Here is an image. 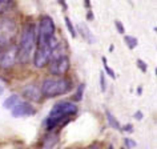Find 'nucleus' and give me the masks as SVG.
<instances>
[{"label": "nucleus", "instance_id": "obj_1", "mask_svg": "<svg viewBox=\"0 0 157 149\" xmlns=\"http://www.w3.org/2000/svg\"><path fill=\"white\" fill-rule=\"evenodd\" d=\"M77 113V105L73 104L72 101H60L52 108V111L49 112L48 119L45 121L47 131H53L55 128H57L61 123H65V119H68L69 116H73Z\"/></svg>", "mask_w": 157, "mask_h": 149}, {"label": "nucleus", "instance_id": "obj_2", "mask_svg": "<svg viewBox=\"0 0 157 149\" xmlns=\"http://www.w3.org/2000/svg\"><path fill=\"white\" fill-rule=\"evenodd\" d=\"M72 89V81L63 76H52L47 77L41 83L40 91L41 95L47 99H52L61 95H65Z\"/></svg>", "mask_w": 157, "mask_h": 149}, {"label": "nucleus", "instance_id": "obj_3", "mask_svg": "<svg viewBox=\"0 0 157 149\" xmlns=\"http://www.w3.org/2000/svg\"><path fill=\"white\" fill-rule=\"evenodd\" d=\"M35 43H36V29H35L33 24H25L17 47V60L21 64H27L29 61V57L33 52Z\"/></svg>", "mask_w": 157, "mask_h": 149}, {"label": "nucleus", "instance_id": "obj_4", "mask_svg": "<svg viewBox=\"0 0 157 149\" xmlns=\"http://www.w3.org/2000/svg\"><path fill=\"white\" fill-rule=\"evenodd\" d=\"M17 33L16 21L11 17L0 19V45H10Z\"/></svg>", "mask_w": 157, "mask_h": 149}, {"label": "nucleus", "instance_id": "obj_5", "mask_svg": "<svg viewBox=\"0 0 157 149\" xmlns=\"http://www.w3.org/2000/svg\"><path fill=\"white\" fill-rule=\"evenodd\" d=\"M55 36V24L49 16H43L39 24L37 45H49V40Z\"/></svg>", "mask_w": 157, "mask_h": 149}, {"label": "nucleus", "instance_id": "obj_6", "mask_svg": "<svg viewBox=\"0 0 157 149\" xmlns=\"http://www.w3.org/2000/svg\"><path fill=\"white\" fill-rule=\"evenodd\" d=\"M49 73L53 76H63L69 71V57L67 55L49 60Z\"/></svg>", "mask_w": 157, "mask_h": 149}, {"label": "nucleus", "instance_id": "obj_7", "mask_svg": "<svg viewBox=\"0 0 157 149\" xmlns=\"http://www.w3.org/2000/svg\"><path fill=\"white\" fill-rule=\"evenodd\" d=\"M17 60V47L11 45L10 48H7L0 57V68L2 69H11L16 64Z\"/></svg>", "mask_w": 157, "mask_h": 149}, {"label": "nucleus", "instance_id": "obj_8", "mask_svg": "<svg viewBox=\"0 0 157 149\" xmlns=\"http://www.w3.org/2000/svg\"><path fill=\"white\" fill-rule=\"evenodd\" d=\"M51 57V47L49 45H37V49L35 52L33 64L36 68H44L47 67Z\"/></svg>", "mask_w": 157, "mask_h": 149}, {"label": "nucleus", "instance_id": "obj_9", "mask_svg": "<svg viewBox=\"0 0 157 149\" xmlns=\"http://www.w3.org/2000/svg\"><path fill=\"white\" fill-rule=\"evenodd\" d=\"M35 113H36L35 108L29 103H25V101H19V103L12 108V116L13 117L32 116Z\"/></svg>", "mask_w": 157, "mask_h": 149}, {"label": "nucleus", "instance_id": "obj_10", "mask_svg": "<svg viewBox=\"0 0 157 149\" xmlns=\"http://www.w3.org/2000/svg\"><path fill=\"white\" fill-rule=\"evenodd\" d=\"M23 95L32 101H39L41 99V91L36 84H28L23 88Z\"/></svg>", "mask_w": 157, "mask_h": 149}, {"label": "nucleus", "instance_id": "obj_11", "mask_svg": "<svg viewBox=\"0 0 157 149\" xmlns=\"http://www.w3.org/2000/svg\"><path fill=\"white\" fill-rule=\"evenodd\" d=\"M57 143H59V135L57 133H48L47 136L43 137L41 149H52Z\"/></svg>", "mask_w": 157, "mask_h": 149}, {"label": "nucleus", "instance_id": "obj_12", "mask_svg": "<svg viewBox=\"0 0 157 149\" xmlns=\"http://www.w3.org/2000/svg\"><path fill=\"white\" fill-rule=\"evenodd\" d=\"M19 101H20V96L19 95H11L10 97H7V100L4 101V104H3V107H4L6 109H12Z\"/></svg>", "mask_w": 157, "mask_h": 149}, {"label": "nucleus", "instance_id": "obj_13", "mask_svg": "<svg viewBox=\"0 0 157 149\" xmlns=\"http://www.w3.org/2000/svg\"><path fill=\"white\" fill-rule=\"evenodd\" d=\"M105 116H107V120H108V123H109V125L113 128V129H117V131H120L121 129V127H120V124H119V121H117L116 119H115V116L112 115L109 111H105Z\"/></svg>", "mask_w": 157, "mask_h": 149}, {"label": "nucleus", "instance_id": "obj_14", "mask_svg": "<svg viewBox=\"0 0 157 149\" xmlns=\"http://www.w3.org/2000/svg\"><path fill=\"white\" fill-rule=\"evenodd\" d=\"M78 28H80V31H81V35H83V36L85 37V39H87V40L88 41H95V39H93V36H92V33L91 32H89V29H88V27L87 25H84V24H80V25H78Z\"/></svg>", "mask_w": 157, "mask_h": 149}, {"label": "nucleus", "instance_id": "obj_15", "mask_svg": "<svg viewBox=\"0 0 157 149\" xmlns=\"http://www.w3.org/2000/svg\"><path fill=\"white\" fill-rule=\"evenodd\" d=\"M124 40H125L127 45H128L131 49H133V48H135V47L137 45V39L133 37V36H124Z\"/></svg>", "mask_w": 157, "mask_h": 149}, {"label": "nucleus", "instance_id": "obj_16", "mask_svg": "<svg viewBox=\"0 0 157 149\" xmlns=\"http://www.w3.org/2000/svg\"><path fill=\"white\" fill-rule=\"evenodd\" d=\"M64 20H65L67 28H68L69 33H71V36H72V37H76V31H75V28H73V24L71 23V19H69V17H65Z\"/></svg>", "mask_w": 157, "mask_h": 149}, {"label": "nucleus", "instance_id": "obj_17", "mask_svg": "<svg viewBox=\"0 0 157 149\" xmlns=\"http://www.w3.org/2000/svg\"><path fill=\"white\" fill-rule=\"evenodd\" d=\"M83 89H84V84H81L80 87H78V91H77V93L75 95V100L76 101H78V100H81L83 99Z\"/></svg>", "mask_w": 157, "mask_h": 149}, {"label": "nucleus", "instance_id": "obj_18", "mask_svg": "<svg viewBox=\"0 0 157 149\" xmlns=\"http://www.w3.org/2000/svg\"><path fill=\"white\" fill-rule=\"evenodd\" d=\"M103 61H104L105 71H107V72H108V74H109V76L112 77V79H115V72H113V71H112V69H111V68H109V67H108V64H107V59H105V57H103Z\"/></svg>", "mask_w": 157, "mask_h": 149}, {"label": "nucleus", "instance_id": "obj_19", "mask_svg": "<svg viewBox=\"0 0 157 149\" xmlns=\"http://www.w3.org/2000/svg\"><path fill=\"white\" fill-rule=\"evenodd\" d=\"M115 25H116V28H117V31H119V33H121V35H124V32H125V29H124V27H123V24L119 21V20H116L115 21Z\"/></svg>", "mask_w": 157, "mask_h": 149}, {"label": "nucleus", "instance_id": "obj_20", "mask_svg": "<svg viewBox=\"0 0 157 149\" xmlns=\"http://www.w3.org/2000/svg\"><path fill=\"white\" fill-rule=\"evenodd\" d=\"M100 84H101V91L105 92L107 89V85H105V77H104V73L101 72V76H100Z\"/></svg>", "mask_w": 157, "mask_h": 149}, {"label": "nucleus", "instance_id": "obj_21", "mask_svg": "<svg viewBox=\"0 0 157 149\" xmlns=\"http://www.w3.org/2000/svg\"><path fill=\"white\" fill-rule=\"evenodd\" d=\"M137 65H139V68L143 71V72H147V69H148V67H147V64L143 61V60H137Z\"/></svg>", "mask_w": 157, "mask_h": 149}, {"label": "nucleus", "instance_id": "obj_22", "mask_svg": "<svg viewBox=\"0 0 157 149\" xmlns=\"http://www.w3.org/2000/svg\"><path fill=\"white\" fill-rule=\"evenodd\" d=\"M124 143L127 144V147H128L127 149H131V148H135L136 147V143H135V141H132L131 139H125Z\"/></svg>", "mask_w": 157, "mask_h": 149}, {"label": "nucleus", "instance_id": "obj_23", "mask_svg": "<svg viewBox=\"0 0 157 149\" xmlns=\"http://www.w3.org/2000/svg\"><path fill=\"white\" fill-rule=\"evenodd\" d=\"M123 129L124 131H127V132H132V125H125Z\"/></svg>", "mask_w": 157, "mask_h": 149}, {"label": "nucleus", "instance_id": "obj_24", "mask_svg": "<svg viewBox=\"0 0 157 149\" xmlns=\"http://www.w3.org/2000/svg\"><path fill=\"white\" fill-rule=\"evenodd\" d=\"M135 116H136V119H137V120H141V112H137Z\"/></svg>", "mask_w": 157, "mask_h": 149}, {"label": "nucleus", "instance_id": "obj_25", "mask_svg": "<svg viewBox=\"0 0 157 149\" xmlns=\"http://www.w3.org/2000/svg\"><path fill=\"white\" fill-rule=\"evenodd\" d=\"M87 149H100L97 145H93V147H89V148H87Z\"/></svg>", "mask_w": 157, "mask_h": 149}, {"label": "nucleus", "instance_id": "obj_26", "mask_svg": "<svg viewBox=\"0 0 157 149\" xmlns=\"http://www.w3.org/2000/svg\"><path fill=\"white\" fill-rule=\"evenodd\" d=\"M3 92H4V88H3V87H2V85H0V96H2V95H3Z\"/></svg>", "mask_w": 157, "mask_h": 149}, {"label": "nucleus", "instance_id": "obj_27", "mask_svg": "<svg viewBox=\"0 0 157 149\" xmlns=\"http://www.w3.org/2000/svg\"><path fill=\"white\" fill-rule=\"evenodd\" d=\"M85 6L89 7V0H85Z\"/></svg>", "mask_w": 157, "mask_h": 149}, {"label": "nucleus", "instance_id": "obj_28", "mask_svg": "<svg viewBox=\"0 0 157 149\" xmlns=\"http://www.w3.org/2000/svg\"><path fill=\"white\" fill-rule=\"evenodd\" d=\"M4 2H8V0H0V6H2L3 3H4Z\"/></svg>", "mask_w": 157, "mask_h": 149}, {"label": "nucleus", "instance_id": "obj_29", "mask_svg": "<svg viewBox=\"0 0 157 149\" xmlns=\"http://www.w3.org/2000/svg\"><path fill=\"white\" fill-rule=\"evenodd\" d=\"M108 149H113V147H112V145H109V147H108Z\"/></svg>", "mask_w": 157, "mask_h": 149}, {"label": "nucleus", "instance_id": "obj_30", "mask_svg": "<svg viewBox=\"0 0 157 149\" xmlns=\"http://www.w3.org/2000/svg\"><path fill=\"white\" fill-rule=\"evenodd\" d=\"M0 53H2V45H0Z\"/></svg>", "mask_w": 157, "mask_h": 149}, {"label": "nucleus", "instance_id": "obj_31", "mask_svg": "<svg viewBox=\"0 0 157 149\" xmlns=\"http://www.w3.org/2000/svg\"><path fill=\"white\" fill-rule=\"evenodd\" d=\"M121 149H127V148H121Z\"/></svg>", "mask_w": 157, "mask_h": 149}, {"label": "nucleus", "instance_id": "obj_32", "mask_svg": "<svg viewBox=\"0 0 157 149\" xmlns=\"http://www.w3.org/2000/svg\"><path fill=\"white\" fill-rule=\"evenodd\" d=\"M23 149H24V148H23Z\"/></svg>", "mask_w": 157, "mask_h": 149}]
</instances>
